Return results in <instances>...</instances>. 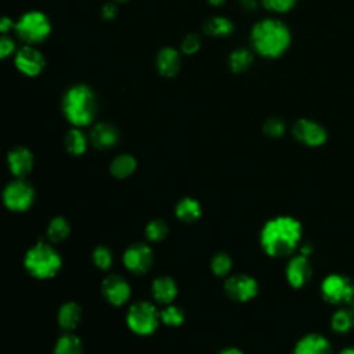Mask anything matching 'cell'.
Returning a JSON list of instances; mask_svg holds the SVG:
<instances>
[{"mask_svg":"<svg viewBox=\"0 0 354 354\" xmlns=\"http://www.w3.org/2000/svg\"><path fill=\"white\" fill-rule=\"evenodd\" d=\"M91 144L98 149H108L119 141V131L111 123H97L90 133Z\"/></svg>","mask_w":354,"mask_h":354,"instance_id":"ac0fdd59","label":"cell"},{"mask_svg":"<svg viewBox=\"0 0 354 354\" xmlns=\"http://www.w3.org/2000/svg\"><path fill=\"white\" fill-rule=\"evenodd\" d=\"M303 225L293 216H275L267 220L259 234L261 250L275 259L292 256L300 246Z\"/></svg>","mask_w":354,"mask_h":354,"instance_id":"6da1fadb","label":"cell"},{"mask_svg":"<svg viewBox=\"0 0 354 354\" xmlns=\"http://www.w3.org/2000/svg\"><path fill=\"white\" fill-rule=\"evenodd\" d=\"M322 299L333 306L350 304L354 300V281L344 274L326 275L319 288Z\"/></svg>","mask_w":354,"mask_h":354,"instance_id":"8992f818","label":"cell"},{"mask_svg":"<svg viewBox=\"0 0 354 354\" xmlns=\"http://www.w3.org/2000/svg\"><path fill=\"white\" fill-rule=\"evenodd\" d=\"M285 277L293 289L304 288L313 278V266L307 256H292L285 267Z\"/></svg>","mask_w":354,"mask_h":354,"instance_id":"8fae6325","label":"cell"},{"mask_svg":"<svg viewBox=\"0 0 354 354\" xmlns=\"http://www.w3.org/2000/svg\"><path fill=\"white\" fill-rule=\"evenodd\" d=\"M224 292L231 300L246 303L257 296L259 282L248 274H234L224 282Z\"/></svg>","mask_w":354,"mask_h":354,"instance_id":"9c48e42d","label":"cell"},{"mask_svg":"<svg viewBox=\"0 0 354 354\" xmlns=\"http://www.w3.org/2000/svg\"><path fill=\"white\" fill-rule=\"evenodd\" d=\"M250 43L257 54L267 58H277L290 44V30L279 19L267 18L259 21L250 32Z\"/></svg>","mask_w":354,"mask_h":354,"instance_id":"7a4b0ae2","label":"cell"},{"mask_svg":"<svg viewBox=\"0 0 354 354\" xmlns=\"http://www.w3.org/2000/svg\"><path fill=\"white\" fill-rule=\"evenodd\" d=\"M71 232V225L69 223L58 216V217H54L50 224H48V228H47V238L51 241V242H59L62 239H65Z\"/></svg>","mask_w":354,"mask_h":354,"instance_id":"83f0119b","label":"cell"},{"mask_svg":"<svg viewBox=\"0 0 354 354\" xmlns=\"http://www.w3.org/2000/svg\"><path fill=\"white\" fill-rule=\"evenodd\" d=\"M347 306H348V307H350V308L354 311V300H353L350 304H347Z\"/></svg>","mask_w":354,"mask_h":354,"instance_id":"ee69618b","label":"cell"},{"mask_svg":"<svg viewBox=\"0 0 354 354\" xmlns=\"http://www.w3.org/2000/svg\"><path fill=\"white\" fill-rule=\"evenodd\" d=\"M137 167V162L134 156L129 153H122L116 156L111 163V173L118 178L129 177Z\"/></svg>","mask_w":354,"mask_h":354,"instance_id":"cb8c5ba5","label":"cell"},{"mask_svg":"<svg viewBox=\"0 0 354 354\" xmlns=\"http://www.w3.org/2000/svg\"><path fill=\"white\" fill-rule=\"evenodd\" d=\"M62 112L75 127L88 126L98 111V101L94 91L86 84H75L62 97Z\"/></svg>","mask_w":354,"mask_h":354,"instance_id":"3957f363","label":"cell"},{"mask_svg":"<svg viewBox=\"0 0 354 354\" xmlns=\"http://www.w3.org/2000/svg\"><path fill=\"white\" fill-rule=\"evenodd\" d=\"M177 295V285L170 277H159L152 283V296L160 304H169Z\"/></svg>","mask_w":354,"mask_h":354,"instance_id":"d6986e66","label":"cell"},{"mask_svg":"<svg viewBox=\"0 0 354 354\" xmlns=\"http://www.w3.org/2000/svg\"><path fill=\"white\" fill-rule=\"evenodd\" d=\"M263 7L272 12H286L292 10L297 0H260Z\"/></svg>","mask_w":354,"mask_h":354,"instance_id":"e575fe53","label":"cell"},{"mask_svg":"<svg viewBox=\"0 0 354 354\" xmlns=\"http://www.w3.org/2000/svg\"><path fill=\"white\" fill-rule=\"evenodd\" d=\"M292 354H335L332 343L329 339L321 333H307L301 336L293 350Z\"/></svg>","mask_w":354,"mask_h":354,"instance_id":"5bb4252c","label":"cell"},{"mask_svg":"<svg viewBox=\"0 0 354 354\" xmlns=\"http://www.w3.org/2000/svg\"><path fill=\"white\" fill-rule=\"evenodd\" d=\"M82 318V310L76 303H65L58 311V322L64 329H75Z\"/></svg>","mask_w":354,"mask_h":354,"instance_id":"603a6c76","label":"cell"},{"mask_svg":"<svg viewBox=\"0 0 354 354\" xmlns=\"http://www.w3.org/2000/svg\"><path fill=\"white\" fill-rule=\"evenodd\" d=\"M234 29L235 28H234L232 21L225 17H220V15L206 19L203 24V32L207 36H213V37L230 36L234 32Z\"/></svg>","mask_w":354,"mask_h":354,"instance_id":"44dd1931","label":"cell"},{"mask_svg":"<svg viewBox=\"0 0 354 354\" xmlns=\"http://www.w3.org/2000/svg\"><path fill=\"white\" fill-rule=\"evenodd\" d=\"M153 253L151 248L142 242L129 246L123 254V263L127 270L134 274H144L152 266Z\"/></svg>","mask_w":354,"mask_h":354,"instance_id":"4fadbf2b","label":"cell"},{"mask_svg":"<svg viewBox=\"0 0 354 354\" xmlns=\"http://www.w3.org/2000/svg\"><path fill=\"white\" fill-rule=\"evenodd\" d=\"M176 216L185 223L196 221L202 216V206L194 198H184L176 206Z\"/></svg>","mask_w":354,"mask_h":354,"instance_id":"7402d4cb","label":"cell"},{"mask_svg":"<svg viewBox=\"0 0 354 354\" xmlns=\"http://www.w3.org/2000/svg\"><path fill=\"white\" fill-rule=\"evenodd\" d=\"M156 69L163 77H174L181 69L180 53L173 47H163L156 55Z\"/></svg>","mask_w":354,"mask_h":354,"instance_id":"e0dca14e","label":"cell"},{"mask_svg":"<svg viewBox=\"0 0 354 354\" xmlns=\"http://www.w3.org/2000/svg\"><path fill=\"white\" fill-rule=\"evenodd\" d=\"M102 293L111 304L122 306L130 297V286L120 275H109L102 281Z\"/></svg>","mask_w":354,"mask_h":354,"instance_id":"9a60e30c","label":"cell"},{"mask_svg":"<svg viewBox=\"0 0 354 354\" xmlns=\"http://www.w3.org/2000/svg\"><path fill=\"white\" fill-rule=\"evenodd\" d=\"M7 162L11 173L17 178H22L32 170L33 155L25 147H15L8 152Z\"/></svg>","mask_w":354,"mask_h":354,"instance_id":"2e32d148","label":"cell"},{"mask_svg":"<svg viewBox=\"0 0 354 354\" xmlns=\"http://www.w3.org/2000/svg\"><path fill=\"white\" fill-rule=\"evenodd\" d=\"M14 30L21 41L33 46L44 41L50 36L51 22L43 11L32 10L19 17Z\"/></svg>","mask_w":354,"mask_h":354,"instance_id":"5b68a950","label":"cell"},{"mask_svg":"<svg viewBox=\"0 0 354 354\" xmlns=\"http://www.w3.org/2000/svg\"><path fill=\"white\" fill-rule=\"evenodd\" d=\"M210 268L214 275L217 277H225L230 274L232 268V259L225 252L216 253L210 260Z\"/></svg>","mask_w":354,"mask_h":354,"instance_id":"f1b7e54d","label":"cell"},{"mask_svg":"<svg viewBox=\"0 0 354 354\" xmlns=\"http://www.w3.org/2000/svg\"><path fill=\"white\" fill-rule=\"evenodd\" d=\"M116 15H118V7H116L115 1L106 3V4L102 6L101 17H102L104 19H113Z\"/></svg>","mask_w":354,"mask_h":354,"instance_id":"8d00e7d4","label":"cell"},{"mask_svg":"<svg viewBox=\"0 0 354 354\" xmlns=\"http://www.w3.org/2000/svg\"><path fill=\"white\" fill-rule=\"evenodd\" d=\"M160 319L166 325L178 326L184 322V311L177 306H167L165 310H162Z\"/></svg>","mask_w":354,"mask_h":354,"instance_id":"1f68e13d","label":"cell"},{"mask_svg":"<svg viewBox=\"0 0 354 354\" xmlns=\"http://www.w3.org/2000/svg\"><path fill=\"white\" fill-rule=\"evenodd\" d=\"M199 48H201V37L196 33H188L180 44V50L185 55H192L198 53Z\"/></svg>","mask_w":354,"mask_h":354,"instance_id":"836d02e7","label":"cell"},{"mask_svg":"<svg viewBox=\"0 0 354 354\" xmlns=\"http://www.w3.org/2000/svg\"><path fill=\"white\" fill-rule=\"evenodd\" d=\"M299 253L300 254H303V256H310L311 253H313V246L311 245H303V246H300V249H299Z\"/></svg>","mask_w":354,"mask_h":354,"instance_id":"ab89813d","label":"cell"},{"mask_svg":"<svg viewBox=\"0 0 354 354\" xmlns=\"http://www.w3.org/2000/svg\"><path fill=\"white\" fill-rule=\"evenodd\" d=\"M14 53H17L15 41L7 35H1L0 36V59H4L12 55Z\"/></svg>","mask_w":354,"mask_h":354,"instance_id":"d590c367","label":"cell"},{"mask_svg":"<svg viewBox=\"0 0 354 354\" xmlns=\"http://www.w3.org/2000/svg\"><path fill=\"white\" fill-rule=\"evenodd\" d=\"M54 354H83L82 342L75 335H64L58 339Z\"/></svg>","mask_w":354,"mask_h":354,"instance_id":"4316f807","label":"cell"},{"mask_svg":"<svg viewBox=\"0 0 354 354\" xmlns=\"http://www.w3.org/2000/svg\"><path fill=\"white\" fill-rule=\"evenodd\" d=\"M35 201V189L33 187L22 180L17 178L7 184L3 191V202L4 205L14 212H24L32 206Z\"/></svg>","mask_w":354,"mask_h":354,"instance_id":"ba28073f","label":"cell"},{"mask_svg":"<svg viewBox=\"0 0 354 354\" xmlns=\"http://www.w3.org/2000/svg\"><path fill=\"white\" fill-rule=\"evenodd\" d=\"M252 64H253V54L246 48H236L228 57V66L235 73L248 71Z\"/></svg>","mask_w":354,"mask_h":354,"instance_id":"d4e9b609","label":"cell"},{"mask_svg":"<svg viewBox=\"0 0 354 354\" xmlns=\"http://www.w3.org/2000/svg\"><path fill=\"white\" fill-rule=\"evenodd\" d=\"M286 131V124L281 118H268L263 123V133L270 137V138H279L285 134Z\"/></svg>","mask_w":354,"mask_h":354,"instance_id":"f546056e","label":"cell"},{"mask_svg":"<svg viewBox=\"0 0 354 354\" xmlns=\"http://www.w3.org/2000/svg\"><path fill=\"white\" fill-rule=\"evenodd\" d=\"M11 29H15V22L7 15L0 17V33L7 35Z\"/></svg>","mask_w":354,"mask_h":354,"instance_id":"74e56055","label":"cell"},{"mask_svg":"<svg viewBox=\"0 0 354 354\" xmlns=\"http://www.w3.org/2000/svg\"><path fill=\"white\" fill-rule=\"evenodd\" d=\"M207 1H209V4H212L214 7H220L225 3V0H207Z\"/></svg>","mask_w":354,"mask_h":354,"instance_id":"7bdbcfd3","label":"cell"},{"mask_svg":"<svg viewBox=\"0 0 354 354\" xmlns=\"http://www.w3.org/2000/svg\"><path fill=\"white\" fill-rule=\"evenodd\" d=\"M293 138L306 147H321L328 140L326 129L310 119H297L292 126Z\"/></svg>","mask_w":354,"mask_h":354,"instance_id":"30bf717a","label":"cell"},{"mask_svg":"<svg viewBox=\"0 0 354 354\" xmlns=\"http://www.w3.org/2000/svg\"><path fill=\"white\" fill-rule=\"evenodd\" d=\"M14 62L21 73L30 77L40 75L46 65L43 54L30 44H26L17 50L14 55Z\"/></svg>","mask_w":354,"mask_h":354,"instance_id":"7c38bea8","label":"cell"},{"mask_svg":"<svg viewBox=\"0 0 354 354\" xmlns=\"http://www.w3.org/2000/svg\"><path fill=\"white\" fill-rule=\"evenodd\" d=\"M336 354H354V346H347L343 347L340 351H337Z\"/></svg>","mask_w":354,"mask_h":354,"instance_id":"b9f144b4","label":"cell"},{"mask_svg":"<svg viewBox=\"0 0 354 354\" xmlns=\"http://www.w3.org/2000/svg\"><path fill=\"white\" fill-rule=\"evenodd\" d=\"M160 314L148 301L134 303L127 311V325L137 335H151L159 324Z\"/></svg>","mask_w":354,"mask_h":354,"instance_id":"52a82bcc","label":"cell"},{"mask_svg":"<svg viewBox=\"0 0 354 354\" xmlns=\"http://www.w3.org/2000/svg\"><path fill=\"white\" fill-rule=\"evenodd\" d=\"M218 354H245V353L241 351V350L236 348V347H227V348L221 350Z\"/></svg>","mask_w":354,"mask_h":354,"instance_id":"60d3db41","label":"cell"},{"mask_svg":"<svg viewBox=\"0 0 354 354\" xmlns=\"http://www.w3.org/2000/svg\"><path fill=\"white\" fill-rule=\"evenodd\" d=\"M65 148L72 155H82L87 148V138L77 127L68 130L65 134Z\"/></svg>","mask_w":354,"mask_h":354,"instance_id":"484cf974","label":"cell"},{"mask_svg":"<svg viewBox=\"0 0 354 354\" xmlns=\"http://www.w3.org/2000/svg\"><path fill=\"white\" fill-rule=\"evenodd\" d=\"M24 264L32 277L46 279L59 271L61 256L51 245L40 241L28 250Z\"/></svg>","mask_w":354,"mask_h":354,"instance_id":"277c9868","label":"cell"},{"mask_svg":"<svg viewBox=\"0 0 354 354\" xmlns=\"http://www.w3.org/2000/svg\"><path fill=\"white\" fill-rule=\"evenodd\" d=\"M93 260L98 268L108 270L112 264V253L108 248L98 246L93 253Z\"/></svg>","mask_w":354,"mask_h":354,"instance_id":"d6a6232c","label":"cell"},{"mask_svg":"<svg viewBox=\"0 0 354 354\" xmlns=\"http://www.w3.org/2000/svg\"><path fill=\"white\" fill-rule=\"evenodd\" d=\"M167 224L163 221V220H152L147 228H145V235L149 241L152 242H158V241H162L166 235H167Z\"/></svg>","mask_w":354,"mask_h":354,"instance_id":"4dcf8cb0","label":"cell"},{"mask_svg":"<svg viewBox=\"0 0 354 354\" xmlns=\"http://www.w3.org/2000/svg\"><path fill=\"white\" fill-rule=\"evenodd\" d=\"M115 3H124V1H127V0H113Z\"/></svg>","mask_w":354,"mask_h":354,"instance_id":"f6af8a7d","label":"cell"},{"mask_svg":"<svg viewBox=\"0 0 354 354\" xmlns=\"http://www.w3.org/2000/svg\"><path fill=\"white\" fill-rule=\"evenodd\" d=\"M330 328L335 333L343 335L354 328V311L347 307H339L330 317Z\"/></svg>","mask_w":354,"mask_h":354,"instance_id":"ffe728a7","label":"cell"},{"mask_svg":"<svg viewBox=\"0 0 354 354\" xmlns=\"http://www.w3.org/2000/svg\"><path fill=\"white\" fill-rule=\"evenodd\" d=\"M239 4L246 11H253L257 7V0H239Z\"/></svg>","mask_w":354,"mask_h":354,"instance_id":"f35d334b","label":"cell"}]
</instances>
